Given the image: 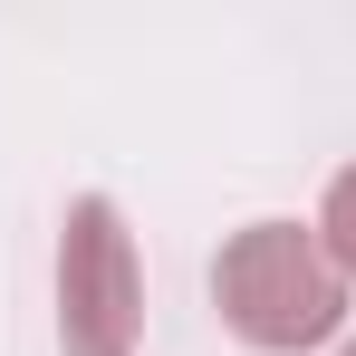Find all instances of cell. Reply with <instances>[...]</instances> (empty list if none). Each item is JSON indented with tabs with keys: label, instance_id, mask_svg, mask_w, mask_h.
Instances as JSON below:
<instances>
[{
	"label": "cell",
	"instance_id": "obj_1",
	"mask_svg": "<svg viewBox=\"0 0 356 356\" xmlns=\"http://www.w3.org/2000/svg\"><path fill=\"white\" fill-rule=\"evenodd\" d=\"M212 308L250 356H308L347 327V270L318 222H241L212 260Z\"/></svg>",
	"mask_w": 356,
	"mask_h": 356
},
{
	"label": "cell",
	"instance_id": "obj_4",
	"mask_svg": "<svg viewBox=\"0 0 356 356\" xmlns=\"http://www.w3.org/2000/svg\"><path fill=\"white\" fill-rule=\"evenodd\" d=\"M337 356H356V337H347V347H337Z\"/></svg>",
	"mask_w": 356,
	"mask_h": 356
},
{
	"label": "cell",
	"instance_id": "obj_3",
	"mask_svg": "<svg viewBox=\"0 0 356 356\" xmlns=\"http://www.w3.org/2000/svg\"><path fill=\"white\" fill-rule=\"evenodd\" d=\"M318 241H327V260L347 270V289H356V164L327 183V202H318Z\"/></svg>",
	"mask_w": 356,
	"mask_h": 356
},
{
	"label": "cell",
	"instance_id": "obj_2",
	"mask_svg": "<svg viewBox=\"0 0 356 356\" xmlns=\"http://www.w3.org/2000/svg\"><path fill=\"white\" fill-rule=\"evenodd\" d=\"M145 347V260L106 193H77L58 222V356H135Z\"/></svg>",
	"mask_w": 356,
	"mask_h": 356
}]
</instances>
